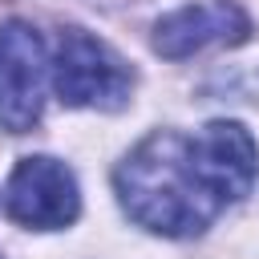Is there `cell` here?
<instances>
[{
  "instance_id": "6da1fadb",
  "label": "cell",
  "mask_w": 259,
  "mask_h": 259,
  "mask_svg": "<svg viewBox=\"0 0 259 259\" xmlns=\"http://www.w3.org/2000/svg\"><path fill=\"white\" fill-rule=\"evenodd\" d=\"M113 186L125 214L138 227L170 239L198 235L227 206L198 158L194 134L178 130H158L146 142H138L130 158L117 166Z\"/></svg>"
},
{
  "instance_id": "7a4b0ae2",
  "label": "cell",
  "mask_w": 259,
  "mask_h": 259,
  "mask_svg": "<svg viewBox=\"0 0 259 259\" xmlns=\"http://www.w3.org/2000/svg\"><path fill=\"white\" fill-rule=\"evenodd\" d=\"M53 89L65 105L117 109L130 97V69L85 28H65L53 53Z\"/></svg>"
},
{
  "instance_id": "3957f363",
  "label": "cell",
  "mask_w": 259,
  "mask_h": 259,
  "mask_svg": "<svg viewBox=\"0 0 259 259\" xmlns=\"http://www.w3.org/2000/svg\"><path fill=\"white\" fill-rule=\"evenodd\" d=\"M45 40L24 20L0 24V125L24 134L40 117L45 101V73H49Z\"/></svg>"
},
{
  "instance_id": "277c9868",
  "label": "cell",
  "mask_w": 259,
  "mask_h": 259,
  "mask_svg": "<svg viewBox=\"0 0 259 259\" xmlns=\"http://www.w3.org/2000/svg\"><path fill=\"white\" fill-rule=\"evenodd\" d=\"M4 210H8V219L36 227V231L69 227L81 210L73 170L57 158H45V154L24 158L4 186Z\"/></svg>"
},
{
  "instance_id": "5b68a950",
  "label": "cell",
  "mask_w": 259,
  "mask_h": 259,
  "mask_svg": "<svg viewBox=\"0 0 259 259\" xmlns=\"http://www.w3.org/2000/svg\"><path fill=\"white\" fill-rule=\"evenodd\" d=\"M251 20L235 0H198L166 12L154 24V49L166 61H182L206 45H239L247 40Z\"/></svg>"
}]
</instances>
